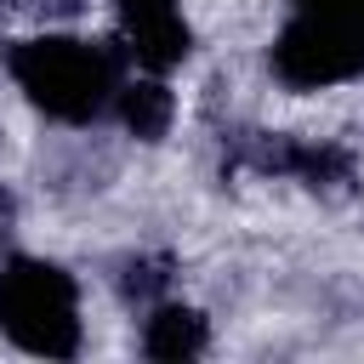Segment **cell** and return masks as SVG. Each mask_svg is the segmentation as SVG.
Masks as SVG:
<instances>
[{"mask_svg": "<svg viewBox=\"0 0 364 364\" xmlns=\"http://www.w3.org/2000/svg\"><path fill=\"white\" fill-rule=\"evenodd\" d=\"M142 353L148 358H193L205 353V318L193 307H159L142 330Z\"/></svg>", "mask_w": 364, "mask_h": 364, "instance_id": "5b68a950", "label": "cell"}, {"mask_svg": "<svg viewBox=\"0 0 364 364\" xmlns=\"http://www.w3.org/2000/svg\"><path fill=\"white\" fill-rule=\"evenodd\" d=\"M114 102H119V119H125V131H136L142 142H154V136H165V125H171V91L159 85V80H125L119 91H114Z\"/></svg>", "mask_w": 364, "mask_h": 364, "instance_id": "8992f818", "label": "cell"}, {"mask_svg": "<svg viewBox=\"0 0 364 364\" xmlns=\"http://www.w3.org/2000/svg\"><path fill=\"white\" fill-rule=\"evenodd\" d=\"M296 17L273 46V74L296 91L364 74V0H290Z\"/></svg>", "mask_w": 364, "mask_h": 364, "instance_id": "7a4b0ae2", "label": "cell"}, {"mask_svg": "<svg viewBox=\"0 0 364 364\" xmlns=\"http://www.w3.org/2000/svg\"><path fill=\"white\" fill-rule=\"evenodd\" d=\"M119 23L131 40V57L142 68H171L188 51V23L176 0H119Z\"/></svg>", "mask_w": 364, "mask_h": 364, "instance_id": "277c9868", "label": "cell"}, {"mask_svg": "<svg viewBox=\"0 0 364 364\" xmlns=\"http://www.w3.org/2000/svg\"><path fill=\"white\" fill-rule=\"evenodd\" d=\"M6 228H11V193L0 188V239H6Z\"/></svg>", "mask_w": 364, "mask_h": 364, "instance_id": "52a82bcc", "label": "cell"}, {"mask_svg": "<svg viewBox=\"0 0 364 364\" xmlns=\"http://www.w3.org/2000/svg\"><path fill=\"white\" fill-rule=\"evenodd\" d=\"M0 330L40 358H74L80 353V290L51 262H6L0 267Z\"/></svg>", "mask_w": 364, "mask_h": 364, "instance_id": "3957f363", "label": "cell"}, {"mask_svg": "<svg viewBox=\"0 0 364 364\" xmlns=\"http://www.w3.org/2000/svg\"><path fill=\"white\" fill-rule=\"evenodd\" d=\"M11 80L51 114V119H68V125H85L97 119L114 91H119V63L114 51L91 46V40H23L11 46Z\"/></svg>", "mask_w": 364, "mask_h": 364, "instance_id": "6da1fadb", "label": "cell"}]
</instances>
